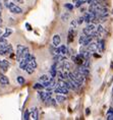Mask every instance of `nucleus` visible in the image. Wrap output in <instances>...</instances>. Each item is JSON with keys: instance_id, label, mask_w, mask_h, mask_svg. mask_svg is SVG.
<instances>
[{"instance_id": "obj_1", "label": "nucleus", "mask_w": 113, "mask_h": 120, "mask_svg": "<svg viewBox=\"0 0 113 120\" xmlns=\"http://www.w3.org/2000/svg\"><path fill=\"white\" fill-rule=\"evenodd\" d=\"M5 6H6L8 9H9L10 12L12 13H15V14H20L23 13V9L20 8L19 6H17L15 3H13V2H5Z\"/></svg>"}, {"instance_id": "obj_2", "label": "nucleus", "mask_w": 113, "mask_h": 120, "mask_svg": "<svg viewBox=\"0 0 113 120\" xmlns=\"http://www.w3.org/2000/svg\"><path fill=\"white\" fill-rule=\"evenodd\" d=\"M52 96V93L48 91V92H43V91H39V93H38V98L40 99L42 102H45L47 99L51 98Z\"/></svg>"}, {"instance_id": "obj_3", "label": "nucleus", "mask_w": 113, "mask_h": 120, "mask_svg": "<svg viewBox=\"0 0 113 120\" xmlns=\"http://www.w3.org/2000/svg\"><path fill=\"white\" fill-rule=\"evenodd\" d=\"M10 67V63L5 59H1L0 60V70L2 72H6V71L9 69Z\"/></svg>"}, {"instance_id": "obj_4", "label": "nucleus", "mask_w": 113, "mask_h": 120, "mask_svg": "<svg viewBox=\"0 0 113 120\" xmlns=\"http://www.w3.org/2000/svg\"><path fill=\"white\" fill-rule=\"evenodd\" d=\"M71 59H72V61L74 62L75 64H78V65H83V63H84V56L82 55L81 53L78 54V55H75V56H72L71 57Z\"/></svg>"}, {"instance_id": "obj_5", "label": "nucleus", "mask_w": 113, "mask_h": 120, "mask_svg": "<svg viewBox=\"0 0 113 120\" xmlns=\"http://www.w3.org/2000/svg\"><path fill=\"white\" fill-rule=\"evenodd\" d=\"M95 30H96V26H95L94 23H92V22H91V23H89V25L86 26L84 30H83V33H84L85 35H87V36H88V35H91L92 33L95 31Z\"/></svg>"}, {"instance_id": "obj_6", "label": "nucleus", "mask_w": 113, "mask_h": 120, "mask_svg": "<svg viewBox=\"0 0 113 120\" xmlns=\"http://www.w3.org/2000/svg\"><path fill=\"white\" fill-rule=\"evenodd\" d=\"M7 47H8V43H7V42H0V55H1V56L7 55V54H6Z\"/></svg>"}, {"instance_id": "obj_7", "label": "nucleus", "mask_w": 113, "mask_h": 120, "mask_svg": "<svg viewBox=\"0 0 113 120\" xmlns=\"http://www.w3.org/2000/svg\"><path fill=\"white\" fill-rule=\"evenodd\" d=\"M76 70L79 71L82 74H84L85 76H88L89 74H90V70H89V68L84 66V65H78V68H76Z\"/></svg>"}, {"instance_id": "obj_8", "label": "nucleus", "mask_w": 113, "mask_h": 120, "mask_svg": "<svg viewBox=\"0 0 113 120\" xmlns=\"http://www.w3.org/2000/svg\"><path fill=\"white\" fill-rule=\"evenodd\" d=\"M54 92L56 94H62V95H67L68 94V89L65 86H57L54 90Z\"/></svg>"}, {"instance_id": "obj_9", "label": "nucleus", "mask_w": 113, "mask_h": 120, "mask_svg": "<svg viewBox=\"0 0 113 120\" xmlns=\"http://www.w3.org/2000/svg\"><path fill=\"white\" fill-rule=\"evenodd\" d=\"M23 48H25V46H23V45H17V47H16V60L17 61H20L22 60V53H23Z\"/></svg>"}, {"instance_id": "obj_10", "label": "nucleus", "mask_w": 113, "mask_h": 120, "mask_svg": "<svg viewBox=\"0 0 113 120\" xmlns=\"http://www.w3.org/2000/svg\"><path fill=\"white\" fill-rule=\"evenodd\" d=\"M73 74H74V76H75V79L79 80L81 83H83L85 82V79H86V76L84 75V74H82L79 71H78V70H74L73 72H72Z\"/></svg>"}, {"instance_id": "obj_11", "label": "nucleus", "mask_w": 113, "mask_h": 120, "mask_svg": "<svg viewBox=\"0 0 113 120\" xmlns=\"http://www.w3.org/2000/svg\"><path fill=\"white\" fill-rule=\"evenodd\" d=\"M61 43V38H60V36H59L58 34H56L53 36V39H52V44H53V46L54 47H58L59 45H60Z\"/></svg>"}, {"instance_id": "obj_12", "label": "nucleus", "mask_w": 113, "mask_h": 120, "mask_svg": "<svg viewBox=\"0 0 113 120\" xmlns=\"http://www.w3.org/2000/svg\"><path fill=\"white\" fill-rule=\"evenodd\" d=\"M0 83L4 85V86L9 85V79H8V77L3 73H0Z\"/></svg>"}, {"instance_id": "obj_13", "label": "nucleus", "mask_w": 113, "mask_h": 120, "mask_svg": "<svg viewBox=\"0 0 113 120\" xmlns=\"http://www.w3.org/2000/svg\"><path fill=\"white\" fill-rule=\"evenodd\" d=\"M30 117L31 118H33V119H38L39 118V111H38V109L36 107H34L32 109V111H31V113H30Z\"/></svg>"}, {"instance_id": "obj_14", "label": "nucleus", "mask_w": 113, "mask_h": 120, "mask_svg": "<svg viewBox=\"0 0 113 120\" xmlns=\"http://www.w3.org/2000/svg\"><path fill=\"white\" fill-rule=\"evenodd\" d=\"M87 47H88V50L90 51V52H96V51L98 50V44L94 43V42H91Z\"/></svg>"}, {"instance_id": "obj_15", "label": "nucleus", "mask_w": 113, "mask_h": 120, "mask_svg": "<svg viewBox=\"0 0 113 120\" xmlns=\"http://www.w3.org/2000/svg\"><path fill=\"white\" fill-rule=\"evenodd\" d=\"M97 44H98V50L102 53L104 51V48H105V41H104L103 39H99L97 42Z\"/></svg>"}, {"instance_id": "obj_16", "label": "nucleus", "mask_w": 113, "mask_h": 120, "mask_svg": "<svg viewBox=\"0 0 113 120\" xmlns=\"http://www.w3.org/2000/svg\"><path fill=\"white\" fill-rule=\"evenodd\" d=\"M54 60L55 62H62L66 60V56L63 54H56V55H54Z\"/></svg>"}, {"instance_id": "obj_17", "label": "nucleus", "mask_w": 113, "mask_h": 120, "mask_svg": "<svg viewBox=\"0 0 113 120\" xmlns=\"http://www.w3.org/2000/svg\"><path fill=\"white\" fill-rule=\"evenodd\" d=\"M73 39H74V29L70 28V30L68 31V37H67V42H68V44L71 43V42L73 41Z\"/></svg>"}, {"instance_id": "obj_18", "label": "nucleus", "mask_w": 113, "mask_h": 120, "mask_svg": "<svg viewBox=\"0 0 113 120\" xmlns=\"http://www.w3.org/2000/svg\"><path fill=\"white\" fill-rule=\"evenodd\" d=\"M94 40V38H93V36L92 35H88L87 37H86V39H85V41H84V43H83V46L84 47H87L89 44L91 43L92 41Z\"/></svg>"}, {"instance_id": "obj_19", "label": "nucleus", "mask_w": 113, "mask_h": 120, "mask_svg": "<svg viewBox=\"0 0 113 120\" xmlns=\"http://www.w3.org/2000/svg\"><path fill=\"white\" fill-rule=\"evenodd\" d=\"M51 79V77H50L48 74H43V75H41L39 77V80L40 82H48V80Z\"/></svg>"}, {"instance_id": "obj_20", "label": "nucleus", "mask_w": 113, "mask_h": 120, "mask_svg": "<svg viewBox=\"0 0 113 120\" xmlns=\"http://www.w3.org/2000/svg\"><path fill=\"white\" fill-rule=\"evenodd\" d=\"M29 65H31L33 68L37 67V61H36V58H35L34 55L31 56V60H30V62H29Z\"/></svg>"}, {"instance_id": "obj_21", "label": "nucleus", "mask_w": 113, "mask_h": 120, "mask_svg": "<svg viewBox=\"0 0 113 120\" xmlns=\"http://www.w3.org/2000/svg\"><path fill=\"white\" fill-rule=\"evenodd\" d=\"M65 100H66V97L63 96L62 94H58L57 96H56V101L59 102V103H63Z\"/></svg>"}, {"instance_id": "obj_22", "label": "nucleus", "mask_w": 113, "mask_h": 120, "mask_svg": "<svg viewBox=\"0 0 113 120\" xmlns=\"http://www.w3.org/2000/svg\"><path fill=\"white\" fill-rule=\"evenodd\" d=\"M11 34H12V30H11V29H6V30H5V32L2 34V37L6 39V38L9 37Z\"/></svg>"}, {"instance_id": "obj_23", "label": "nucleus", "mask_w": 113, "mask_h": 120, "mask_svg": "<svg viewBox=\"0 0 113 120\" xmlns=\"http://www.w3.org/2000/svg\"><path fill=\"white\" fill-rule=\"evenodd\" d=\"M34 89L35 90H38V91H42V90H44L45 88H44V86H43V83L42 82H37V83H35L34 85Z\"/></svg>"}, {"instance_id": "obj_24", "label": "nucleus", "mask_w": 113, "mask_h": 120, "mask_svg": "<svg viewBox=\"0 0 113 120\" xmlns=\"http://www.w3.org/2000/svg\"><path fill=\"white\" fill-rule=\"evenodd\" d=\"M69 17H70V14L68 12H65L61 15V20L62 22H67V20L69 19Z\"/></svg>"}, {"instance_id": "obj_25", "label": "nucleus", "mask_w": 113, "mask_h": 120, "mask_svg": "<svg viewBox=\"0 0 113 120\" xmlns=\"http://www.w3.org/2000/svg\"><path fill=\"white\" fill-rule=\"evenodd\" d=\"M29 54H30V49L28 47H25L23 48V53H22V59L25 58V57L26 55H29Z\"/></svg>"}, {"instance_id": "obj_26", "label": "nucleus", "mask_w": 113, "mask_h": 120, "mask_svg": "<svg viewBox=\"0 0 113 120\" xmlns=\"http://www.w3.org/2000/svg\"><path fill=\"white\" fill-rule=\"evenodd\" d=\"M25 70L26 71V72H28L29 74H32L33 72H34V70H35V68H33L32 66H31V65H26V67L25 68Z\"/></svg>"}, {"instance_id": "obj_27", "label": "nucleus", "mask_w": 113, "mask_h": 120, "mask_svg": "<svg viewBox=\"0 0 113 120\" xmlns=\"http://www.w3.org/2000/svg\"><path fill=\"white\" fill-rule=\"evenodd\" d=\"M23 120H28V119H30V111H29V110H26L25 112H23Z\"/></svg>"}, {"instance_id": "obj_28", "label": "nucleus", "mask_w": 113, "mask_h": 120, "mask_svg": "<svg viewBox=\"0 0 113 120\" xmlns=\"http://www.w3.org/2000/svg\"><path fill=\"white\" fill-rule=\"evenodd\" d=\"M17 82L19 83V85H25V82H26V80H25V77H23V76H17Z\"/></svg>"}, {"instance_id": "obj_29", "label": "nucleus", "mask_w": 113, "mask_h": 120, "mask_svg": "<svg viewBox=\"0 0 113 120\" xmlns=\"http://www.w3.org/2000/svg\"><path fill=\"white\" fill-rule=\"evenodd\" d=\"M86 37H87V35H85L84 33H83V35H81V36H79V43L81 44V45H83V43H84V41H85Z\"/></svg>"}, {"instance_id": "obj_30", "label": "nucleus", "mask_w": 113, "mask_h": 120, "mask_svg": "<svg viewBox=\"0 0 113 120\" xmlns=\"http://www.w3.org/2000/svg\"><path fill=\"white\" fill-rule=\"evenodd\" d=\"M96 32H98L99 34H102L104 32V26L102 25H98V26L96 28Z\"/></svg>"}, {"instance_id": "obj_31", "label": "nucleus", "mask_w": 113, "mask_h": 120, "mask_svg": "<svg viewBox=\"0 0 113 120\" xmlns=\"http://www.w3.org/2000/svg\"><path fill=\"white\" fill-rule=\"evenodd\" d=\"M70 28H72V29H75L76 28V26H78V22H76L75 19H73V20H71V23H70Z\"/></svg>"}, {"instance_id": "obj_32", "label": "nucleus", "mask_w": 113, "mask_h": 120, "mask_svg": "<svg viewBox=\"0 0 113 120\" xmlns=\"http://www.w3.org/2000/svg\"><path fill=\"white\" fill-rule=\"evenodd\" d=\"M64 7H65V8H67L68 10H72V9H73V5H72V4H70V3L64 4Z\"/></svg>"}, {"instance_id": "obj_33", "label": "nucleus", "mask_w": 113, "mask_h": 120, "mask_svg": "<svg viewBox=\"0 0 113 120\" xmlns=\"http://www.w3.org/2000/svg\"><path fill=\"white\" fill-rule=\"evenodd\" d=\"M106 118L108 120H113V112H110V111H108V115H107Z\"/></svg>"}, {"instance_id": "obj_34", "label": "nucleus", "mask_w": 113, "mask_h": 120, "mask_svg": "<svg viewBox=\"0 0 113 120\" xmlns=\"http://www.w3.org/2000/svg\"><path fill=\"white\" fill-rule=\"evenodd\" d=\"M76 22H78V25H82V23L85 22V19H84V16H81V17H79V19L76 20Z\"/></svg>"}, {"instance_id": "obj_35", "label": "nucleus", "mask_w": 113, "mask_h": 120, "mask_svg": "<svg viewBox=\"0 0 113 120\" xmlns=\"http://www.w3.org/2000/svg\"><path fill=\"white\" fill-rule=\"evenodd\" d=\"M83 4H84V3H83L81 0H78V1L75 2V5H74V6H75V7H81Z\"/></svg>"}, {"instance_id": "obj_36", "label": "nucleus", "mask_w": 113, "mask_h": 120, "mask_svg": "<svg viewBox=\"0 0 113 120\" xmlns=\"http://www.w3.org/2000/svg\"><path fill=\"white\" fill-rule=\"evenodd\" d=\"M26 29H28L29 31H32V28H31V26H30L29 23H26Z\"/></svg>"}, {"instance_id": "obj_37", "label": "nucleus", "mask_w": 113, "mask_h": 120, "mask_svg": "<svg viewBox=\"0 0 113 120\" xmlns=\"http://www.w3.org/2000/svg\"><path fill=\"white\" fill-rule=\"evenodd\" d=\"M15 1L17 2V3H20V4L23 3V0H15Z\"/></svg>"}, {"instance_id": "obj_38", "label": "nucleus", "mask_w": 113, "mask_h": 120, "mask_svg": "<svg viewBox=\"0 0 113 120\" xmlns=\"http://www.w3.org/2000/svg\"><path fill=\"white\" fill-rule=\"evenodd\" d=\"M86 114H87V115L90 114V109H89V108H87V110H86Z\"/></svg>"}, {"instance_id": "obj_39", "label": "nucleus", "mask_w": 113, "mask_h": 120, "mask_svg": "<svg viewBox=\"0 0 113 120\" xmlns=\"http://www.w3.org/2000/svg\"><path fill=\"white\" fill-rule=\"evenodd\" d=\"M85 10H86L85 7H82V8H81V12H85Z\"/></svg>"}, {"instance_id": "obj_40", "label": "nucleus", "mask_w": 113, "mask_h": 120, "mask_svg": "<svg viewBox=\"0 0 113 120\" xmlns=\"http://www.w3.org/2000/svg\"><path fill=\"white\" fill-rule=\"evenodd\" d=\"M94 56L95 57H100V55H98V54H94Z\"/></svg>"}, {"instance_id": "obj_41", "label": "nucleus", "mask_w": 113, "mask_h": 120, "mask_svg": "<svg viewBox=\"0 0 113 120\" xmlns=\"http://www.w3.org/2000/svg\"><path fill=\"white\" fill-rule=\"evenodd\" d=\"M1 23H2V19H1V17H0V26H1Z\"/></svg>"}, {"instance_id": "obj_42", "label": "nucleus", "mask_w": 113, "mask_h": 120, "mask_svg": "<svg viewBox=\"0 0 113 120\" xmlns=\"http://www.w3.org/2000/svg\"><path fill=\"white\" fill-rule=\"evenodd\" d=\"M1 36H2V31L0 30V37H1Z\"/></svg>"}, {"instance_id": "obj_43", "label": "nucleus", "mask_w": 113, "mask_h": 120, "mask_svg": "<svg viewBox=\"0 0 113 120\" xmlns=\"http://www.w3.org/2000/svg\"><path fill=\"white\" fill-rule=\"evenodd\" d=\"M0 17H1V9H0Z\"/></svg>"}, {"instance_id": "obj_44", "label": "nucleus", "mask_w": 113, "mask_h": 120, "mask_svg": "<svg viewBox=\"0 0 113 120\" xmlns=\"http://www.w3.org/2000/svg\"><path fill=\"white\" fill-rule=\"evenodd\" d=\"M3 1H4V2H7V1H8V0H3Z\"/></svg>"}, {"instance_id": "obj_45", "label": "nucleus", "mask_w": 113, "mask_h": 120, "mask_svg": "<svg viewBox=\"0 0 113 120\" xmlns=\"http://www.w3.org/2000/svg\"><path fill=\"white\" fill-rule=\"evenodd\" d=\"M111 67H112V68H113V63H112V64H111Z\"/></svg>"}]
</instances>
